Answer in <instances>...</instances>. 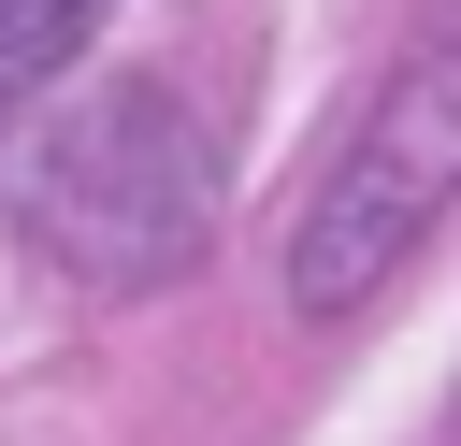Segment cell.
<instances>
[{
  "label": "cell",
  "mask_w": 461,
  "mask_h": 446,
  "mask_svg": "<svg viewBox=\"0 0 461 446\" xmlns=\"http://www.w3.org/2000/svg\"><path fill=\"white\" fill-rule=\"evenodd\" d=\"M115 0H0V101H29V86H58L72 58H86V29H101Z\"/></svg>",
  "instance_id": "obj_2"
},
{
  "label": "cell",
  "mask_w": 461,
  "mask_h": 446,
  "mask_svg": "<svg viewBox=\"0 0 461 446\" xmlns=\"http://www.w3.org/2000/svg\"><path fill=\"white\" fill-rule=\"evenodd\" d=\"M447 201H461V43H418V58L375 86V115L346 129V158L317 173V201H303V230H288V302H303V317L375 302V288L432 245Z\"/></svg>",
  "instance_id": "obj_1"
}]
</instances>
